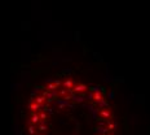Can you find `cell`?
I'll use <instances>...</instances> for the list:
<instances>
[{
    "mask_svg": "<svg viewBox=\"0 0 150 135\" xmlns=\"http://www.w3.org/2000/svg\"><path fill=\"white\" fill-rule=\"evenodd\" d=\"M30 135H84V126L110 118L97 87L70 77L42 83L27 106Z\"/></svg>",
    "mask_w": 150,
    "mask_h": 135,
    "instance_id": "cell-1",
    "label": "cell"
}]
</instances>
